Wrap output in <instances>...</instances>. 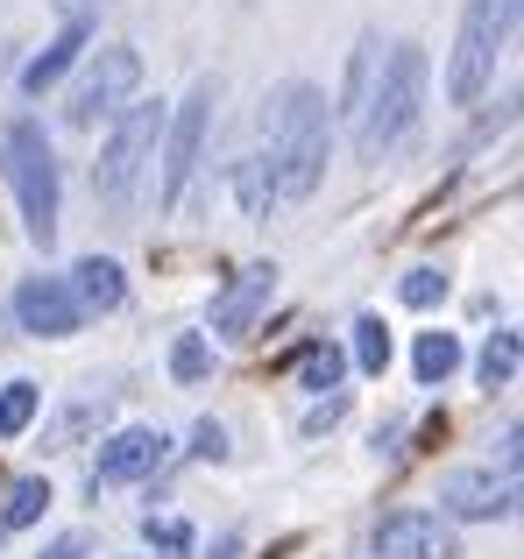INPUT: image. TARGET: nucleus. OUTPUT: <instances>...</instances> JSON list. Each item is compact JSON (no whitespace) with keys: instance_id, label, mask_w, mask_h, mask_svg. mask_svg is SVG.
<instances>
[{"instance_id":"obj_17","label":"nucleus","mask_w":524,"mask_h":559,"mask_svg":"<svg viewBox=\"0 0 524 559\" xmlns=\"http://www.w3.org/2000/svg\"><path fill=\"white\" fill-rule=\"evenodd\" d=\"M43 510H50V481L28 475V481H14V489H8V510H0V524H8V532H28Z\"/></svg>"},{"instance_id":"obj_16","label":"nucleus","mask_w":524,"mask_h":559,"mask_svg":"<svg viewBox=\"0 0 524 559\" xmlns=\"http://www.w3.org/2000/svg\"><path fill=\"white\" fill-rule=\"evenodd\" d=\"M235 191H241V213H249V219H270V205H276V185H270V164H262V156H249V164H235Z\"/></svg>"},{"instance_id":"obj_6","label":"nucleus","mask_w":524,"mask_h":559,"mask_svg":"<svg viewBox=\"0 0 524 559\" xmlns=\"http://www.w3.org/2000/svg\"><path fill=\"white\" fill-rule=\"evenodd\" d=\"M213 107H221V85L199 79L192 93L178 99V114H164V205L184 199L199 170V150H206V128H213Z\"/></svg>"},{"instance_id":"obj_26","label":"nucleus","mask_w":524,"mask_h":559,"mask_svg":"<svg viewBox=\"0 0 524 559\" xmlns=\"http://www.w3.org/2000/svg\"><path fill=\"white\" fill-rule=\"evenodd\" d=\"M341 411H347V404H341V396H326V404H319V411H312V418H305V432H326V425H333V418H341Z\"/></svg>"},{"instance_id":"obj_20","label":"nucleus","mask_w":524,"mask_h":559,"mask_svg":"<svg viewBox=\"0 0 524 559\" xmlns=\"http://www.w3.org/2000/svg\"><path fill=\"white\" fill-rule=\"evenodd\" d=\"M355 369L361 376L390 369V326H383V319H355Z\"/></svg>"},{"instance_id":"obj_8","label":"nucleus","mask_w":524,"mask_h":559,"mask_svg":"<svg viewBox=\"0 0 524 559\" xmlns=\"http://www.w3.org/2000/svg\"><path fill=\"white\" fill-rule=\"evenodd\" d=\"M369 552L376 559H461V538L432 510H390V518H376Z\"/></svg>"},{"instance_id":"obj_19","label":"nucleus","mask_w":524,"mask_h":559,"mask_svg":"<svg viewBox=\"0 0 524 559\" xmlns=\"http://www.w3.org/2000/svg\"><path fill=\"white\" fill-rule=\"evenodd\" d=\"M475 376H483V390H511V376H517V333H489Z\"/></svg>"},{"instance_id":"obj_7","label":"nucleus","mask_w":524,"mask_h":559,"mask_svg":"<svg viewBox=\"0 0 524 559\" xmlns=\"http://www.w3.org/2000/svg\"><path fill=\"white\" fill-rule=\"evenodd\" d=\"M135 85H142V57L128 50V43H107V50L85 64V79L71 85L64 121H71V128H99L107 114H121L128 99H135Z\"/></svg>"},{"instance_id":"obj_23","label":"nucleus","mask_w":524,"mask_h":559,"mask_svg":"<svg viewBox=\"0 0 524 559\" xmlns=\"http://www.w3.org/2000/svg\"><path fill=\"white\" fill-rule=\"evenodd\" d=\"M298 376H305V390H319V396H326V390H341L347 355H341V347H312V355L298 361Z\"/></svg>"},{"instance_id":"obj_12","label":"nucleus","mask_w":524,"mask_h":559,"mask_svg":"<svg viewBox=\"0 0 524 559\" xmlns=\"http://www.w3.org/2000/svg\"><path fill=\"white\" fill-rule=\"evenodd\" d=\"M270 290H276V262H249V270L213 298V333H227V341L255 333V312L270 305Z\"/></svg>"},{"instance_id":"obj_27","label":"nucleus","mask_w":524,"mask_h":559,"mask_svg":"<svg viewBox=\"0 0 524 559\" xmlns=\"http://www.w3.org/2000/svg\"><path fill=\"white\" fill-rule=\"evenodd\" d=\"M43 559H85V538H79V532H64V538H57V546L43 552Z\"/></svg>"},{"instance_id":"obj_5","label":"nucleus","mask_w":524,"mask_h":559,"mask_svg":"<svg viewBox=\"0 0 524 559\" xmlns=\"http://www.w3.org/2000/svg\"><path fill=\"white\" fill-rule=\"evenodd\" d=\"M156 142H164V107H121V121H114V135H107V150H99V164H93V191L107 205H128L135 199V185H142V170L156 164Z\"/></svg>"},{"instance_id":"obj_18","label":"nucleus","mask_w":524,"mask_h":559,"mask_svg":"<svg viewBox=\"0 0 524 559\" xmlns=\"http://www.w3.org/2000/svg\"><path fill=\"white\" fill-rule=\"evenodd\" d=\"M36 404H43L36 382H8V390H0V439H22L28 425H36Z\"/></svg>"},{"instance_id":"obj_3","label":"nucleus","mask_w":524,"mask_h":559,"mask_svg":"<svg viewBox=\"0 0 524 559\" xmlns=\"http://www.w3.org/2000/svg\"><path fill=\"white\" fill-rule=\"evenodd\" d=\"M0 178L14 185V199H22L28 241L50 248L57 241V156H50V142H43V128L28 121V114L0 121Z\"/></svg>"},{"instance_id":"obj_4","label":"nucleus","mask_w":524,"mask_h":559,"mask_svg":"<svg viewBox=\"0 0 524 559\" xmlns=\"http://www.w3.org/2000/svg\"><path fill=\"white\" fill-rule=\"evenodd\" d=\"M517 28V0H468L461 8V36H454V64H446V99L475 107L483 85L497 79V50Z\"/></svg>"},{"instance_id":"obj_13","label":"nucleus","mask_w":524,"mask_h":559,"mask_svg":"<svg viewBox=\"0 0 524 559\" xmlns=\"http://www.w3.org/2000/svg\"><path fill=\"white\" fill-rule=\"evenodd\" d=\"M71 276H79V284H71L79 312H121V305H128V276H121V262H107V255H85Z\"/></svg>"},{"instance_id":"obj_25","label":"nucleus","mask_w":524,"mask_h":559,"mask_svg":"<svg viewBox=\"0 0 524 559\" xmlns=\"http://www.w3.org/2000/svg\"><path fill=\"white\" fill-rule=\"evenodd\" d=\"M192 453H199V461H227V432L213 418H199L192 425Z\"/></svg>"},{"instance_id":"obj_2","label":"nucleus","mask_w":524,"mask_h":559,"mask_svg":"<svg viewBox=\"0 0 524 559\" xmlns=\"http://www.w3.org/2000/svg\"><path fill=\"white\" fill-rule=\"evenodd\" d=\"M418 107H426V50H418V43H397L390 57H376L369 99H361V114H355L361 164H376L383 150H397V142L412 135Z\"/></svg>"},{"instance_id":"obj_14","label":"nucleus","mask_w":524,"mask_h":559,"mask_svg":"<svg viewBox=\"0 0 524 559\" xmlns=\"http://www.w3.org/2000/svg\"><path fill=\"white\" fill-rule=\"evenodd\" d=\"M85 36H93V28H85V22H71L64 36H57L50 50H43V57H28V64H22V93H28V99H36V93H50V85L71 71V57L85 50Z\"/></svg>"},{"instance_id":"obj_22","label":"nucleus","mask_w":524,"mask_h":559,"mask_svg":"<svg viewBox=\"0 0 524 559\" xmlns=\"http://www.w3.org/2000/svg\"><path fill=\"white\" fill-rule=\"evenodd\" d=\"M170 376L178 382H206L213 376V347L199 341V333H178V341H170Z\"/></svg>"},{"instance_id":"obj_11","label":"nucleus","mask_w":524,"mask_h":559,"mask_svg":"<svg viewBox=\"0 0 524 559\" xmlns=\"http://www.w3.org/2000/svg\"><path fill=\"white\" fill-rule=\"evenodd\" d=\"M164 453H170V439L156 432V425H128V432H114L107 447H99L93 481H142V475L164 467Z\"/></svg>"},{"instance_id":"obj_9","label":"nucleus","mask_w":524,"mask_h":559,"mask_svg":"<svg viewBox=\"0 0 524 559\" xmlns=\"http://www.w3.org/2000/svg\"><path fill=\"white\" fill-rule=\"evenodd\" d=\"M14 319H22V333H36V341H71L85 312H79L64 276H28V284L14 290Z\"/></svg>"},{"instance_id":"obj_24","label":"nucleus","mask_w":524,"mask_h":559,"mask_svg":"<svg viewBox=\"0 0 524 559\" xmlns=\"http://www.w3.org/2000/svg\"><path fill=\"white\" fill-rule=\"evenodd\" d=\"M397 298L412 305V312H432V305L446 298V276H440V270H412V276L397 284Z\"/></svg>"},{"instance_id":"obj_21","label":"nucleus","mask_w":524,"mask_h":559,"mask_svg":"<svg viewBox=\"0 0 524 559\" xmlns=\"http://www.w3.org/2000/svg\"><path fill=\"white\" fill-rule=\"evenodd\" d=\"M142 538H150L156 559H192V524L184 518H142Z\"/></svg>"},{"instance_id":"obj_1","label":"nucleus","mask_w":524,"mask_h":559,"mask_svg":"<svg viewBox=\"0 0 524 559\" xmlns=\"http://www.w3.org/2000/svg\"><path fill=\"white\" fill-rule=\"evenodd\" d=\"M333 114H326V93L305 79L276 85L270 99H262V135H270V185L276 199H312L319 178H326V135H333Z\"/></svg>"},{"instance_id":"obj_10","label":"nucleus","mask_w":524,"mask_h":559,"mask_svg":"<svg viewBox=\"0 0 524 559\" xmlns=\"http://www.w3.org/2000/svg\"><path fill=\"white\" fill-rule=\"evenodd\" d=\"M440 510L446 518H511L517 510V481L497 467H454L440 481Z\"/></svg>"},{"instance_id":"obj_15","label":"nucleus","mask_w":524,"mask_h":559,"mask_svg":"<svg viewBox=\"0 0 524 559\" xmlns=\"http://www.w3.org/2000/svg\"><path fill=\"white\" fill-rule=\"evenodd\" d=\"M412 369H418V382H426V390H432V382H446V376L461 369V341H454V333H418Z\"/></svg>"}]
</instances>
